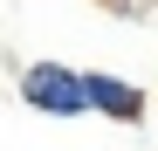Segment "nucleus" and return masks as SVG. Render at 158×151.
Listing matches in <instances>:
<instances>
[{"label":"nucleus","mask_w":158,"mask_h":151,"mask_svg":"<svg viewBox=\"0 0 158 151\" xmlns=\"http://www.w3.org/2000/svg\"><path fill=\"white\" fill-rule=\"evenodd\" d=\"M83 103L103 110V117H117V124H138L144 117V96L131 83H117V76H83Z\"/></svg>","instance_id":"obj_2"},{"label":"nucleus","mask_w":158,"mask_h":151,"mask_svg":"<svg viewBox=\"0 0 158 151\" xmlns=\"http://www.w3.org/2000/svg\"><path fill=\"white\" fill-rule=\"evenodd\" d=\"M21 96H28L35 110H48V117H83L89 110L83 103V76L69 62H28L21 69Z\"/></svg>","instance_id":"obj_1"}]
</instances>
